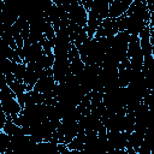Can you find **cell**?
I'll use <instances>...</instances> for the list:
<instances>
[{"mask_svg": "<svg viewBox=\"0 0 154 154\" xmlns=\"http://www.w3.org/2000/svg\"><path fill=\"white\" fill-rule=\"evenodd\" d=\"M128 136L125 131H107V140L114 150H125L128 147Z\"/></svg>", "mask_w": 154, "mask_h": 154, "instance_id": "8992f818", "label": "cell"}, {"mask_svg": "<svg viewBox=\"0 0 154 154\" xmlns=\"http://www.w3.org/2000/svg\"><path fill=\"white\" fill-rule=\"evenodd\" d=\"M132 0H112L109 1V18H119L126 13Z\"/></svg>", "mask_w": 154, "mask_h": 154, "instance_id": "52a82bcc", "label": "cell"}, {"mask_svg": "<svg viewBox=\"0 0 154 154\" xmlns=\"http://www.w3.org/2000/svg\"><path fill=\"white\" fill-rule=\"evenodd\" d=\"M4 154H13V153H12V152H11L10 149H7V150H6V152H5Z\"/></svg>", "mask_w": 154, "mask_h": 154, "instance_id": "30bf717a", "label": "cell"}, {"mask_svg": "<svg viewBox=\"0 0 154 154\" xmlns=\"http://www.w3.org/2000/svg\"><path fill=\"white\" fill-rule=\"evenodd\" d=\"M11 143V136L5 134L4 131H0V154H4Z\"/></svg>", "mask_w": 154, "mask_h": 154, "instance_id": "ba28073f", "label": "cell"}, {"mask_svg": "<svg viewBox=\"0 0 154 154\" xmlns=\"http://www.w3.org/2000/svg\"><path fill=\"white\" fill-rule=\"evenodd\" d=\"M69 19L71 24L81 28H87L88 23V10L83 6L82 1H65Z\"/></svg>", "mask_w": 154, "mask_h": 154, "instance_id": "7a4b0ae2", "label": "cell"}, {"mask_svg": "<svg viewBox=\"0 0 154 154\" xmlns=\"http://www.w3.org/2000/svg\"><path fill=\"white\" fill-rule=\"evenodd\" d=\"M57 84H58V83H57L55 78L53 77V71H52V69H49V70L47 71V73L37 81V83L35 84V87H34L32 90H35V91H37V93H41V94H43V95L53 94V91H54Z\"/></svg>", "mask_w": 154, "mask_h": 154, "instance_id": "277c9868", "label": "cell"}, {"mask_svg": "<svg viewBox=\"0 0 154 154\" xmlns=\"http://www.w3.org/2000/svg\"><path fill=\"white\" fill-rule=\"evenodd\" d=\"M119 32L118 30V23H117V18H106L102 20V23L100 24L96 34H95V38H100V37H111L114 36Z\"/></svg>", "mask_w": 154, "mask_h": 154, "instance_id": "5b68a950", "label": "cell"}, {"mask_svg": "<svg viewBox=\"0 0 154 154\" xmlns=\"http://www.w3.org/2000/svg\"><path fill=\"white\" fill-rule=\"evenodd\" d=\"M0 102H1V111L6 114L7 118L14 119L22 111L23 107L17 100L16 94L8 87L6 77L1 76V87H0Z\"/></svg>", "mask_w": 154, "mask_h": 154, "instance_id": "6da1fadb", "label": "cell"}, {"mask_svg": "<svg viewBox=\"0 0 154 154\" xmlns=\"http://www.w3.org/2000/svg\"><path fill=\"white\" fill-rule=\"evenodd\" d=\"M45 54L41 43H24L22 49V60L24 64L36 63Z\"/></svg>", "mask_w": 154, "mask_h": 154, "instance_id": "3957f363", "label": "cell"}, {"mask_svg": "<svg viewBox=\"0 0 154 154\" xmlns=\"http://www.w3.org/2000/svg\"><path fill=\"white\" fill-rule=\"evenodd\" d=\"M143 102L148 106V108H149L150 111L154 112V91H153V90H150L149 95L143 100Z\"/></svg>", "mask_w": 154, "mask_h": 154, "instance_id": "9c48e42d", "label": "cell"}]
</instances>
